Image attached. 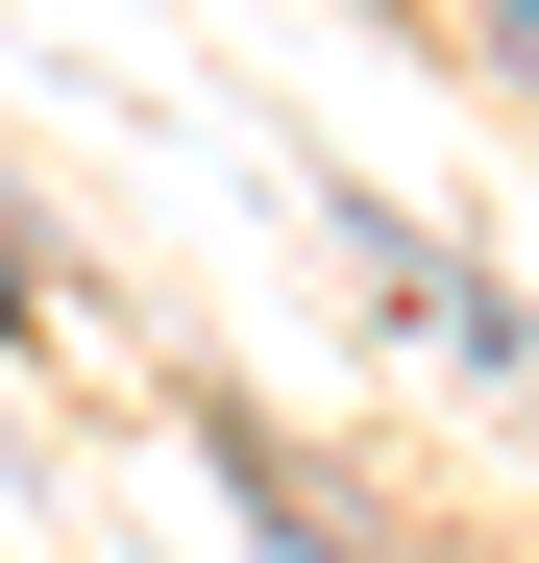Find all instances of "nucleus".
<instances>
[{"instance_id":"1","label":"nucleus","mask_w":539,"mask_h":563,"mask_svg":"<svg viewBox=\"0 0 539 563\" xmlns=\"http://www.w3.org/2000/svg\"><path fill=\"white\" fill-rule=\"evenodd\" d=\"M0 319H25V269H0Z\"/></svg>"}]
</instances>
